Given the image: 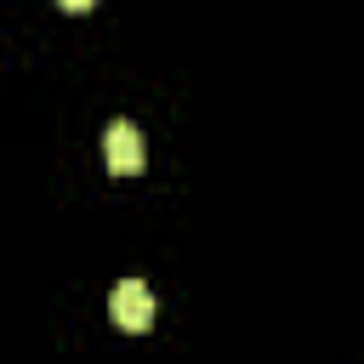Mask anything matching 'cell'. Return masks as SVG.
Segmentation results:
<instances>
[{
  "label": "cell",
  "instance_id": "obj_1",
  "mask_svg": "<svg viewBox=\"0 0 364 364\" xmlns=\"http://www.w3.org/2000/svg\"><path fill=\"white\" fill-rule=\"evenodd\" d=\"M108 313H114V324L119 330H148L154 324V290L142 284V279H125V284H114V296H108Z\"/></svg>",
  "mask_w": 364,
  "mask_h": 364
},
{
  "label": "cell",
  "instance_id": "obj_2",
  "mask_svg": "<svg viewBox=\"0 0 364 364\" xmlns=\"http://www.w3.org/2000/svg\"><path fill=\"white\" fill-rule=\"evenodd\" d=\"M102 148H108V171H114V176H136L142 159H148V142H142V131H136L131 119H114L108 136H102Z\"/></svg>",
  "mask_w": 364,
  "mask_h": 364
},
{
  "label": "cell",
  "instance_id": "obj_3",
  "mask_svg": "<svg viewBox=\"0 0 364 364\" xmlns=\"http://www.w3.org/2000/svg\"><path fill=\"white\" fill-rule=\"evenodd\" d=\"M57 6H63V11H91L97 0H57Z\"/></svg>",
  "mask_w": 364,
  "mask_h": 364
}]
</instances>
